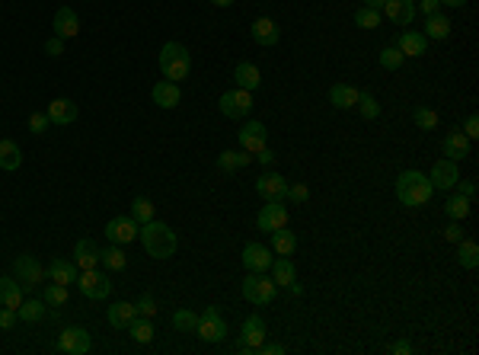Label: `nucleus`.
Wrapping results in <instances>:
<instances>
[{
  "label": "nucleus",
  "instance_id": "1",
  "mask_svg": "<svg viewBox=\"0 0 479 355\" xmlns=\"http://www.w3.org/2000/svg\"><path fill=\"white\" fill-rule=\"evenodd\" d=\"M138 237H141V243H144L148 256H154V260H170L176 253V247H179L176 231L170 225H163V221H148V225H141Z\"/></svg>",
  "mask_w": 479,
  "mask_h": 355
},
{
  "label": "nucleus",
  "instance_id": "2",
  "mask_svg": "<svg viewBox=\"0 0 479 355\" xmlns=\"http://www.w3.org/2000/svg\"><path fill=\"white\" fill-rule=\"evenodd\" d=\"M432 196H434V186H432V179L425 176V173H419V170H406V173H399L397 198L403 202V205H409V208L428 205V198H432Z\"/></svg>",
  "mask_w": 479,
  "mask_h": 355
},
{
  "label": "nucleus",
  "instance_id": "3",
  "mask_svg": "<svg viewBox=\"0 0 479 355\" xmlns=\"http://www.w3.org/2000/svg\"><path fill=\"white\" fill-rule=\"evenodd\" d=\"M192 71V58H189V48L183 42H166L160 48V74L163 80H173V84H183Z\"/></svg>",
  "mask_w": 479,
  "mask_h": 355
},
{
  "label": "nucleus",
  "instance_id": "4",
  "mask_svg": "<svg viewBox=\"0 0 479 355\" xmlns=\"http://www.w3.org/2000/svg\"><path fill=\"white\" fill-rule=\"evenodd\" d=\"M275 295H278V285H275V279H268L266 272H249L246 279H243V298L249 304H256V308L272 304Z\"/></svg>",
  "mask_w": 479,
  "mask_h": 355
},
{
  "label": "nucleus",
  "instance_id": "5",
  "mask_svg": "<svg viewBox=\"0 0 479 355\" xmlns=\"http://www.w3.org/2000/svg\"><path fill=\"white\" fill-rule=\"evenodd\" d=\"M48 272L42 269V262L36 260V256H29V253H23V256H16L13 260V279L23 285V288H36V285H42L45 282Z\"/></svg>",
  "mask_w": 479,
  "mask_h": 355
},
{
  "label": "nucleus",
  "instance_id": "6",
  "mask_svg": "<svg viewBox=\"0 0 479 355\" xmlns=\"http://www.w3.org/2000/svg\"><path fill=\"white\" fill-rule=\"evenodd\" d=\"M195 333H198L205 343H221V339L227 336V320H224L221 308H205V314L198 317Z\"/></svg>",
  "mask_w": 479,
  "mask_h": 355
},
{
  "label": "nucleus",
  "instance_id": "7",
  "mask_svg": "<svg viewBox=\"0 0 479 355\" xmlns=\"http://www.w3.org/2000/svg\"><path fill=\"white\" fill-rule=\"evenodd\" d=\"M77 288H80L83 298H90V301H102V298H109V291H112V282L102 275L100 269H83L80 275H77Z\"/></svg>",
  "mask_w": 479,
  "mask_h": 355
},
{
  "label": "nucleus",
  "instance_id": "8",
  "mask_svg": "<svg viewBox=\"0 0 479 355\" xmlns=\"http://www.w3.org/2000/svg\"><path fill=\"white\" fill-rule=\"evenodd\" d=\"M218 106H221V115H227V119H243V115L253 113V93L233 87L218 100Z\"/></svg>",
  "mask_w": 479,
  "mask_h": 355
},
{
  "label": "nucleus",
  "instance_id": "9",
  "mask_svg": "<svg viewBox=\"0 0 479 355\" xmlns=\"http://www.w3.org/2000/svg\"><path fill=\"white\" fill-rule=\"evenodd\" d=\"M90 346H93V339H90V333L83 327H67V330H61L58 333V352H65V355H86L90 352Z\"/></svg>",
  "mask_w": 479,
  "mask_h": 355
},
{
  "label": "nucleus",
  "instance_id": "10",
  "mask_svg": "<svg viewBox=\"0 0 479 355\" xmlns=\"http://www.w3.org/2000/svg\"><path fill=\"white\" fill-rule=\"evenodd\" d=\"M266 343V320L253 314V317L243 320V330H240V343H237V352H256L259 346Z\"/></svg>",
  "mask_w": 479,
  "mask_h": 355
},
{
  "label": "nucleus",
  "instance_id": "11",
  "mask_svg": "<svg viewBox=\"0 0 479 355\" xmlns=\"http://www.w3.org/2000/svg\"><path fill=\"white\" fill-rule=\"evenodd\" d=\"M288 186H291V183H288L281 173H272V170L256 179V192L266 198V202H285V198H288Z\"/></svg>",
  "mask_w": 479,
  "mask_h": 355
},
{
  "label": "nucleus",
  "instance_id": "12",
  "mask_svg": "<svg viewBox=\"0 0 479 355\" xmlns=\"http://www.w3.org/2000/svg\"><path fill=\"white\" fill-rule=\"evenodd\" d=\"M138 231H141V225L131 215H119V218H112L109 225H106V237H109L112 243H119V247H125V243L135 240Z\"/></svg>",
  "mask_w": 479,
  "mask_h": 355
},
{
  "label": "nucleus",
  "instance_id": "13",
  "mask_svg": "<svg viewBox=\"0 0 479 355\" xmlns=\"http://www.w3.org/2000/svg\"><path fill=\"white\" fill-rule=\"evenodd\" d=\"M428 179H432L434 189H441V192H447V189L457 186V179H460V170H457V160H438L432 167V173H428Z\"/></svg>",
  "mask_w": 479,
  "mask_h": 355
},
{
  "label": "nucleus",
  "instance_id": "14",
  "mask_svg": "<svg viewBox=\"0 0 479 355\" xmlns=\"http://www.w3.org/2000/svg\"><path fill=\"white\" fill-rule=\"evenodd\" d=\"M256 225H259V231H278V227H288V208H285V202H266V208L259 211V218H256Z\"/></svg>",
  "mask_w": 479,
  "mask_h": 355
},
{
  "label": "nucleus",
  "instance_id": "15",
  "mask_svg": "<svg viewBox=\"0 0 479 355\" xmlns=\"http://www.w3.org/2000/svg\"><path fill=\"white\" fill-rule=\"evenodd\" d=\"M272 260H275V256H272V250H268L266 243H246V247H243V266H246L249 272H266L268 266H272Z\"/></svg>",
  "mask_w": 479,
  "mask_h": 355
},
{
  "label": "nucleus",
  "instance_id": "16",
  "mask_svg": "<svg viewBox=\"0 0 479 355\" xmlns=\"http://www.w3.org/2000/svg\"><path fill=\"white\" fill-rule=\"evenodd\" d=\"M237 138H240V148L249 150V154H256V150L266 148L268 131H266V125H262V122H246V125L240 128Z\"/></svg>",
  "mask_w": 479,
  "mask_h": 355
},
{
  "label": "nucleus",
  "instance_id": "17",
  "mask_svg": "<svg viewBox=\"0 0 479 355\" xmlns=\"http://www.w3.org/2000/svg\"><path fill=\"white\" fill-rule=\"evenodd\" d=\"M249 36L256 38L259 45L275 48L278 38H281V32H278V26H275V19H272V16H256V19H253V26H249Z\"/></svg>",
  "mask_w": 479,
  "mask_h": 355
},
{
  "label": "nucleus",
  "instance_id": "18",
  "mask_svg": "<svg viewBox=\"0 0 479 355\" xmlns=\"http://www.w3.org/2000/svg\"><path fill=\"white\" fill-rule=\"evenodd\" d=\"M51 26H55L58 38H74L77 32H80V16H77V10H71V7H58Z\"/></svg>",
  "mask_w": 479,
  "mask_h": 355
},
{
  "label": "nucleus",
  "instance_id": "19",
  "mask_svg": "<svg viewBox=\"0 0 479 355\" xmlns=\"http://www.w3.org/2000/svg\"><path fill=\"white\" fill-rule=\"evenodd\" d=\"M45 115H48V122L51 125H74L77 122V103H71V100H51L48 103V109H45Z\"/></svg>",
  "mask_w": 479,
  "mask_h": 355
},
{
  "label": "nucleus",
  "instance_id": "20",
  "mask_svg": "<svg viewBox=\"0 0 479 355\" xmlns=\"http://www.w3.org/2000/svg\"><path fill=\"white\" fill-rule=\"evenodd\" d=\"M154 103H157L160 109H176V106L183 103L179 84H173V80H157V84H154Z\"/></svg>",
  "mask_w": 479,
  "mask_h": 355
},
{
  "label": "nucleus",
  "instance_id": "21",
  "mask_svg": "<svg viewBox=\"0 0 479 355\" xmlns=\"http://www.w3.org/2000/svg\"><path fill=\"white\" fill-rule=\"evenodd\" d=\"M441 150H444V157L447 160H467L470 157V138L457 128V131H451V135H444Z\"/></svg>",
  "mask_w": 479,
  "mask_h": 355
},
{
  "label": "nucleus",
  "instance_id": "22",
  "mask_svg": "<svg viewBox=\"0 0 479 355\" xmlns=\"http://www.w3.org/2000/svg\"><path fill=\"white\" fill-rule=\"evenodd\" d=\"M384 13H387V19H393L397 26H412L415 0H387V3H384Z\"/></svg>",
  "mask_w": 479,
  "mask_h": 355
},
{
  "label": "nucleus",
  "instance_id": "23",
  "mask_svg": "<svg viewBox=\"0 0 479 355\" xmlns=\"http://www.w3.org/2000/svg\"><path fill=\"white\" fill-rule=\"evenodd\" d=\"M397 48L403 51V58H422L428 51V38L422 32H412V29H406L403 36L397 38Z\"/></svg>",
  "mask_w": 479,
  "mask_h": 355
},
{
  "label": "nucleus",
  "instance_id": "24",
  "mask_svg": "<svg viewBox=\"0 0 479 355\" xmlns=\"http://www.w3.org/2000/svg\"><path fill=\"white\" fill-rule=\"evenodd\" d=\"M23 301H26V298H23V285H19L13 275H0V304L16 310Z\"/></svg>",
  "mask_w": 479,
  "mask_h": 355
},
{
  "label": "nucleus",
  "instance_id": "25",
  "mask_svg": "<svg viewBox=\"0 0 479 355\" xmlns=\"http://www.w3.org/2000/svg\"><path fill=\"white\" fill-rule=\"evenodd\" d=\"M233 80H237L240 90H259V84H262V74H259L256 65H249V61H240L237 67H233Z\"/></svg>",
  "mask_w": 479,
  "mask_h": 355
},
{
  "label": "nucleus",
  "instance_id": "26",
  "mask_svg": "<svg viewBox=\"0 0 479 355\" xmlns=\"http://www.w3.org/2000/svg\"><path fill=\"white\" fill-rule=\"evenodd\" d=\"M19 167H23V150H19V144L10 138H0V170L13 173Z\"/></svg>",
  "mask_w": 479,
  "mask_h": 355
},
{
  "label": "nucleus",
  "instance_id": "27",
  "mask_svg": "<svg viewBox=\"0 0 479 355\" xmlns=\"http://www.w3.org/2000/svg\"><path fill=\"white\" fill-rule=\"evenodd\" d=\"M74 256L80 269H100V247L93 240H77Z\"/></svg>",
  "mask_w": 479,
  "mask_h": 355
},
{
  "label": "nucleus",
  "instance_id": "28",
  "mask_svg": "<svg viewBox=\"0 0 479 355\" xmlns=\"http://www.w3.org/2000/svg\"><path fill=\"white\" fill-rule=\"evenodd\" d=\"M253 163V154L249 150H224V154H218V170H224V173H233V170H243Z\"/></svg>",
  "mask_w": 479,
  "mask_h": 355
},
{
  "label": "nucleus",
  "instance_id": "29",
  "mask_svg": "<svg viewBox=\"0 0 479 355\" xmlns=\"http://www.w3.org/2000/svg\"><path fill=\"white\" fill-rule=\"evenodd\" d=\"M425 38H434V42H441V38L451 36V19L444 16V13H432V16H425Z\"/></svg>",
  "mask_w": 479,
  "mask_h": 355
},
{
  "label": "nucleus",
  "instance_id": "30",
  "mask_svg": "<svg viewBox=\"0 0 479 355\" xmlns=\"http://www.w3.org/2000/svg\"><path fill=\"white\" fill-rule=\"evenodd\" d=\"M106 317H109V323L115 330H128V323L138 317V310H135V304H128V301H119V304H112L109 308Z\"/></svg>",
  "mask_w": 479,
  "mask_h": 355
},
{
  "label": "nucleus",
  "instance_id": "31",
  "mask_svg": "<svg viewBox=\"0 0 479 355\" xmlns=\"http://www.w3.org/2000/svg\"><path fill=\"white\" fill-rule=\"evenodd\" d=\"M272 279H275V285H281V288H288L291 282L297 279V269H294V262L288 260V256H278V260H272Z\"/></svg>",
  "mask_w": 479,
  "mask_h": 355
},
{
  "label": "nucleus",
  "instance_id": "32",
  "mask_svg": "<svg viewBox=\"0 0 479 355\" xmlns=\"http://www.w3.org/2000/svg\"><path fill=\"white\" fill-rule=\"evenodd\" d=\"M48 275H51V282H58V285H74L77 282V266L71 260H51Z\"/></svg>",
  "mask_w": 479,
  "mask_h": 355
},
{
  "label": "nucleus",
  "instance_id": "33",
  "mask_svg": "<svg viewBox=\"0 0 479 355\" xmlns=\"http://www.w3.org/2000/svg\"><path fill=\"white\" fill-rule=\"evenodd\" d=\"M45 314H48V304L45 301H38V298H29L16 308V317L23 320V323H38Z\"/></svg>",
  "mask_w": 479,
  "mask_h": 355
},
{
  "label": "nucleus",
  "instance_id": "34",
  "mask_svg": "<svg viewBox=\"0 0 479 355\" xmlns=\"http://www.w3.org/2000/svg\"><path fill=\"white\" fill-rule=\"evenodd\" d=\"M100 266L109 272H121L128 266V256H125V250H121L119 243H112L109 250H100Z\"/></svg>",
  "mask_w": 479,
  "mask_h": 355
},
{
  "label": "nucleus",
  "instance_id": "35",
  "mask_svg": "<svg viewBox=\"0 0 479 355\" xmlns=\"http://www.w3.org/2000/svg\"><path fill=\"white\" fill-rule=\"evenodd\" d=\"M355 100H358V90L349 84H332L329 90V103L336 106V109H351L355 106Z\"/></svg>",
  "mask_w": 479,
  "mask_h": 355
},
{
  "label": "nucleus",
  "instance_id": "36",
  "mask_svg": "<svg viewBox=\"0 0 479 355\" xmlns=\"http://www.w3.org/2000/svg\"><path fill=\"white\" fill-rule=\"evenodd\" d=\"M272 250L278 253V256H291V253L297 250V237L288 231V227H278V231H272Z\"/></svg>",
  "mask_w": 479,
  "mask_h": 355
},
{
  "label": "nucleus",
  "instance_id": "37",
  "mask_svg": "<svg viewBox=\"0 0 479 355\" xmlns=\"http://www.w3.org/2000/svg\"><path fill=\"white\" fill-rule=\"evenodd\" d=\"M457 262H460L463 269H476V266H479L476 240H460V243H457Z\"/></svg>",
  "mask_w": 479,
  "mask_h": 355
},
{
  "label": "nucleus",
  "instance_id": "38",
  "mask_svg": "<svg viewBox=\"0 0 479 355\" xmlns=\"http://www.w3.org/2000/svg\"><path fill=\"white\" fill-rule=\"evenodd\" d=\"M128 333L135 343H154V323H150V317H135L128 323Z\"/></svg>",
  "mask_w": 479,
  "mask_h": 355
},
{
  "label": "nucleus",
  "instance_id": "39",
  "mask_svg": "<svg viewBox=\"0 0 479 355\" xmlns=\"http://www.w3.org/2000/svg\"><path fill=\"white\" fill-rule=\"evenodd\" d=\"M131 218L138 221V225H148V221H154V202L144 196H138L135 202H131Z\"/></svg>",
  "mask_w": 479,
  "mask_h": 355
},
{
  "label": "nucleus",
  "instance_id": "40",
  "mask_svg": "<svg viewBox=\"0 0 479 355\" xmlns=\"http://www.w3.org/2000/svg\"><path fill=\"white\" fill-rule=\"evenodd\" d=\"M444 211H447V215H451L454 221H463V218L470 215V198L457 192V196H451V198H447V205H444Z\"/></svg>",
  "mask_w": 479,
  "mask_h": 355
},
{
  "label": "nucleus",
  "instance_id": "41",
  "mask_svg": "<svg viewBox=\"0 0 479 355\" xmlns=\"http://www.w3.org/2000/svg\"><path fill=\"white\" fill-rule=\"evenodd\" d=\"M412 119H415V125H419L422 131L438 128V113H434V109H428V106H415V109H412Z\"/></svg>",
  "mask_w": 479,
  "mask_h": 355
},
{
  "label": "nucleus",
  "instance_id": "42",
  "mask_svg": "<svg viewBox=\"0 0 479 355\" xmlns=\"http://www.w3.org/2000/svg\"><path fill=\"white\" fill-rule=\"evenodd\" d=\"M173 327L179 330V333H195V327H198V314H195V310H176Z\"/></svg>",
  "mask_w": 479,
  "mask_h": 355
},
{
  "label": "nucleus",
  "instance_id": "43",
  "mask_svg": "<svg viewBox=\"0 0 479 355\" xmlns=\"http://www.w3.org/2000/svg\"><path fill=\"white\" fill-rule=\"evenodd\" d=\"M355 106H358V113L364 115V119L368 122H374L380 115V103L377 100H374V96L371 93H358V100H355Z\"/></svg>",
  "mask_w": 479,
  "mask_h": 355
},
{
  "label": "nucleus",
  "instance_id": "44",
  "mask_svg": "<svg viewBox=\"0 0 479 355\" xmlns=\"http://www.w3.org/2000/svg\"><path fill=\"white\" fill-rule=\"evenodd\" d=\"M355 26H361V29H377V26H380V10L358 7V10H355Z\"/></svg>",
  "mask_w": 479,
  "mask_h": 355
},
{
  "label": "nucleus",
  "instance_id": "45",
  "mask_svg": "<svg viewBox=\"0 0 479 355\" xmlns=\"http://www.w3.org/2000/svg\"><path fill=\"white\" fill-rule=\"evenodd\" d=\"M45 304H51V308H61V304H67V285H58V282H51L45 288Z\"/></svg>",
  "mask_w": 479,
  "mask_h": 355
},
{
  "label": "nucleus",
  "instance_id": "46",
  "mask_svg": "<svg viewBox=\"0 0 479 355\" xmlns=\"http://www.w3.org/2000/svg\"><path fill=\"white\" fill-rule=\"evenodd\" d=\"M399 65H403V51H399L397 45H387L380 51V67H384V71H397Z\"/></svg>",
  "mask_w": 479,
  "mask_h": 355
},
{
  "label": "nucleus",
  "instance_id": "47",
  "mask_svg": "<svg viewBox=\"0 0 479 355\" xmlns=\"http://www.w3.org/2000/svg\"><path fill=\"white\" fill-rule=\"evenodd\" d=\"M48 128H51V122H48L45 113H32V115H29V131H32V135H42V131H48Z\"/></svg>",
  "mask_w": 479,
  "mask_h": 355
},
{
  "label": "nucleus",
  "instance_id": "48",
  "mask_svg": "<svg viewBox=\"0 0 479 355\" xmlns=\"http://www.w3.org/2000/svg\"><path fill=\"white\" fill-rule=\"evenodd\" d=\"M135 310H138V317H154V314H157V304H154L150 295H144V298L135 304Z\"/></svg>",
  "mask_w": 479,
  "mask_h": 355
},
{
  "label": "nucleus",
  "instance_id": "49",
  "mask_svg": "<svg viewBox=\"0 0 479 355\" xmlns=\"http://www.w3.org/2000/svg\"><path fill=\"white\" fill-rule=\"evenodd\" d=\"M288 198H291V202H307V198H310V189H307L304 183H294V186H288Z\"/></svg>",
  "mask_w": 479,
  "mask_h": 355
},
{
  "label": "nucleus",
  "instance_id": "50",
  "mask_svg": "<svg viewBox=\"0 0 479 355\" xmlns=\"http://www.w3.org/2000/svg\"><path fill=\"white\" fill-rule=\"evenodd\" d=\"M45 55L48 58H61V55H65V38H48V42H45Z\"/></svg>",
  "mask_w": 479,
  "mask_h": 355
},
{
  "label": "nucleus",
  "instance_id": "51",
  "mask_svg": "<svg viewBox=\"0 0 479 355\" xmlns=\"http://www.w3.org/2000/svg\"><path fill=\"white\" fill-rule=\"evenodd\" d=\"M16 310H13V308H0V327H3V330H13V327H16Z\"/></svg>",
  "mask_w": 479,
  "mask_h": 355
},
{
  "label": "nucleus",
  "instance_id": "52",
  "mask_svg": "<svg viewBox=\"0 0 479 355\" xmlns=\"http://www.w3.org/2000/svg\"><path fill=\"white\" fill-rule=\"evenodd\" d=\"M444 237L451 243H460L463 240V231H460V221H451V225L444 227Z\"/></svg>",
  "mask_w": 479,
  "mask_h": 355
},
{
  "label": "nucleus",
  "instance_id": "53",
  "mask_svg": "<svg viewBox=\"0 0 479 355\" xmlns=\"http://www.w3.org/2000/svg\"><path fill=\"white\" fill-rule=\"evenodd\" d=\"M256 355H285V346L281 343H262L256 349Z\"/></svg>",
  "mask_w": 479,
  "mask_h": 355
},
{
  "label": "nucleus",
  "instance_id": "54",
  "mask_svg": "<svg viewBox=\"0 0 479 355\" xmlns=\"http://www.w3.org/2000/svg\"><path fill=\"white\" fill-rule=\"evenodd\" d=\"M463 135H467V138H470V141L479 135V119H476V115H470V119L463 122Z\"/></svg>",
  "mask_w": 479,
  "mask_h": 355
},
{
  "label": "nucleus",
  "instance_id": "55",
  "mask_svg": "<svg viewBox=\"0 0 479 355\" xmlns=\"http://www.w3.org/2000/svg\"><path fill=\"white\" fill-rule=\"evenodd\" d=\"M438 7H441V0H419L415 10H422L425 16H432V13H438Z\"/></svg>",
  "mask_w": 479,
  "mask_h": 355
},
{
  "label": "nucleus",
  "instance_id": "56",
  "mask_svg": "<svg viewBox=\"0 0 479 355\" xmlns=\"http://www.w3.org/2000/svg\"><path fill=\"white\" fill-rule=\"evenodd\" d=\"M457 186H460V196H467V198L476 196V183L473 179H457Z\"/></svg>",
  "mask_w": 479,
  "mask_h": 355
},
{
  "label": "nucleus",
  "instance_id": "57",
  "mask_svg": "<svg viewBox=\"0 0 479 355\" xmlns=\"http://www.w3.org/2000/svg\"><path fill=\"white\" fill-rule=\"evenodd\" d=\"M390 352H393V355H409V352H412V343H409V339H399V343L390 346Z\"/></svg>",
  "mask_w": 479,
  "mask_h": 355
},
{
  "label": "nucleus",
  "instance_id": "58",
  "mask_svg": "<svg viewBox=\"0 0 479 355\" xmlns=\"http://www.w3.org/2000/svg\"><path fill=\"white\" fill-rule=\"evenodd\" d=\"M256 157H259V163H266V167H268V163L275 160V154H272L268 148H262V150H256Z\"/></svg>",
  "mask_w": 479,
  "mask_h": 355
},
{
  "label": "nucleus",
  "instance_id": "59",
  "mask_svg": "<svg viewBox=\"0 0 479 355\" xmlns=\"http://www.w3.org/2000/svg\"><path fill=\"white\" fill-rule=\"evenodd\" d=\"M288 291H291V295H294V298H301V295H304V285H301V282H291V285H288Z\"/></svg>",
  "mask_w": 479,
  "mask_h": 355
},
{
  "label": "nucleus",
  "instance_id": "60",
  "mask_svg": "<svg viewBox=\"0 0 479 355\" xmlns=\"http://www.w3.org/2000/svg\"><path fill=\"white\" fill-rule=\"evenodd\" d=\"M384 3H387V0H364V3H361V7H371V10H384Z\"/></svg>",
  "mask_w": 479,
  "mask_h": 355
},
{
  "label": "nucleus",
  "instance_id": "61",
  "mask_svg": "<svg viewBox=\"0 0 479 355\" xmlns=\"http://www.w3.org/2000/svg\"><path fill=\"white\" fill-rule=\"evenodd\" d=\"M444 7H467V0H441Z\"/></svg>",
  "mask_w": 479,
  "mask_h": 355
},
{
  "label": "nucleus",
  "instance_id": "62",
  "mask_svg": "<svg viewBox=\"0 0 479 355\" xmlns=\"http://www.w3.org/2000/svg\"><path fill=\"white\" fill-rule=\"evenodd\" d=\"M211 3H214V7H231L233 0H211Z\"/></svg>",
  "mask_w": 479,
  "mask_h": 355
}]
</instances>
